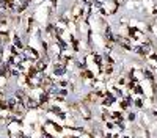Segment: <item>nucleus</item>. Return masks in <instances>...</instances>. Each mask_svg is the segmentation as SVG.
<instances>
[{
  "instance_id": "obj_1",
  "label": "nucleus",
  "mask_w": 157,
  "mask_h": 138,
  "mask_svg": "<svg viewBox=\"0 0 157 138\" xmlns=\"http://www.w3.org/2000/svg\"><path fill=\"white\" fill-rule=\"evenodd\" d=\"M64 72V69H63V66H55V74H58V75H61Z\"/></svg>"
}]
</instances>
